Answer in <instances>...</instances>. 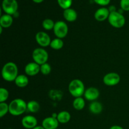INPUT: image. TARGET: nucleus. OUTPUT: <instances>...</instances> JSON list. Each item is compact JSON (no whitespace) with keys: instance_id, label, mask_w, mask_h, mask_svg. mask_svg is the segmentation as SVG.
Here are the masks:
<instances>
[{"instance_id":"obj_1","label":"nucleus","mask_w":129,"mask_h":129,"mask_svg":"<svg viewBox=\"0 0 129 129\" xmlns=\"http://www.w3.org/2000/svg\"><path fill=\"white\" fill-rule=\"evenodd\" d=\"M18 67L15 63L9 62L3 66L1 71V75L4 80L8 82L15 81L18 76Z\"/></svg>"},{"instance_id":"obj_2","label":"nucleus","mask_w":129,"mask_h":129,"mask_svg":"<svg viewBox=\"0 0 129 129\" xmlns=\"http://www.w3.org/2000/svg\"><path fill=\"white\" fill-rule=\"evenodd\" d=\"M27 110V103L21 98H16L9 104V113L13 116H19L23 114Z\"/></svg>"},{"instance_id":"obj_3","label":"nucleus","mask_w":129,"mask_h":129,"mask_svg":"<svg viewBox=\"0 0 129 129\" xmlns=\"http://www.w3.org/2000/svg\"><path fill=\"white\" fill-rule=\"evenodd\" d=\"M68 90L70 94L74 98L81 97L85 92L84 83L78 79H75L70 82L68 86Z\"/></svg>"},{"instance_id":"obj_4","label":"nucleus","mask_w":129,"mask_h":129,"mask_svg":"<svg viewBox=\"0 0 129 129\" xmlns=\"http://www.w3.org/2000/svg\"><path fill=\"white\" fill-rule=\"evenodd\" d=\"M108 22L113 27L120 28L124 26L125 23V18L124 16L118 11L110 12L108 18Z\"/></svg>"},{"instance_id":"obj_5","label":"nucleus","mask_w":129,"mask_h":129,"mask_svg":"<svg viewBox=\"0 0 129 129\" xmlns=\"http://www.w3.org/2000/svg\"><path fill=\"white\" fill-rule=\"evenodd\" d=\"M32 58L35 63L41 66L47 62L49 54L43 48H37L33 51Z\"/></svg>"},{"instance_id":"obj_6","label":"nucleus","mask_w":129,"mask_h":129,"mask_svg":"<svg viewBox=\"0 0 129 129\" xmlns=\"http://www.w3.org/2000/svg\"><path fill=\"white\" fill-rule=\"evenodd\" d=\"M54 33L57 38L63 39L66 37L68 33V25L63 21H57L55 23L54 29Z\"/></svg>"},{"instance_id":"obj_7","label":"nucleus","mask_w":129,"mask_h":129,"mask_svg":"<svg viewBox=\"0 0 129 129\" xmlns=\"http://www.w3.org/2000/svg\"><path fill=\"white\" fill-rule=\"evenodd\" d=\"M2 8L6 14L13 15L17 12L18 5L16 0H3Z\"/></svg>"},{"instance_id":"obj_8","label":"nucleus","mask_w":129,"mask_h":129,"mask_svg":"<svg viewBox=\"0 0 129 129\" xmlns=\"http://www.w3.org/2000/svg\"><path fill=\"white\" fill-rule=\"evenodd\" d=\"M103 83L108 86H113L120 81V76L116 73H110L103 77Z\"/></svg>"},{"instance_id":"obj_9","label":"nucleus","mask_w":129,"mask_h":129,"mask_svg":"<svg viewBox=\"0 0 129 129\" xmlns=\"http://www.w3.org/2000/svg\"><path fill=\"white\" fill-rule=\"evenodd\" d=\"M35 40L37 44L43 47H46L50 45L52 41L50 36L44 31L38 32L35 35Z\"/></svg>"},{"instance_id":"obj_10","label":"nucleus","mask_w":129,"mask_h":129,"mask_svg":"<svg viewBox=\"0 0 129 129\" xmlns=\"http://www.w3.org/2000/svg\"><path fill=\"white\" fill-rule=\"evenodd\" d=\"M37 120L32 115L25 116L21 120V124L24 128L33 129L37 126Z\"/></svg>"},{"instance_id":"obj_11","label":"nucleus","mask_w":129,"mask_h":129,"mask_svg":"<svg viewBox=\"0 0 129 129\" xmlns=\"http://www.w3.org/2000/svg\"><path fill=\"white\" fill-rule=\"evenodd\" d=\"M25 72L26 75L30 76H36L40 72V66L35 62H30L26 65L25 68Z\"/></svg>"},{"instance_id":"obj_12","label":"nucleus","mask_w":129,"mask_h":129,"mask_svg":"<svg viewBox=\"0 0 129 129\" xmlns=\"http://www.w3.org/2000/svg\"><path fill=\"white\" fill-rule=\"evenodd\" d=\"M59 123L57 118L49 117L43 120L42 126L45 129H57L58 128Z\"/></svg>"},{"instance_id":"obj_13","label":"nucleus","mask_w":129,"mask_h":129,"mask_svg":"<svg viewBox=\"0 0 129 129\" xmlns=\"http://www.w3.org/2000/svg\"><path fill=\"white\" fill-rule=\"evenodd\" d=\"M100 96V91L97 88L94 87H91L85 90L84 93V96L88 101L94 102L98 99Z\"/></svg>"},{"instance_id":"obj_14","label":"nucleus","mask_w":129,"mask_h":129,"mask_svg":"<svg viewBox=\"0 0 129 129\" xmlns=\"http://www.w3.org/2000/svg\"><path fill=\"white\" fill-rule=\"evenodd\" d=\"M110 11L106 8H100L94 13V18L98 21H103L109 17Z\"/></svg>"},{"instance_id":"obj_15","label":"nucleus","mask_w":129,"mask_h":129,"mask_svg":"<svg viewBox=\"0 0 129 129\" xmlns=\"http://www.w3.org/2000/svg\"><path fill=\"white\" fill-rule=\"evenodd\" d=\"M63 16L65 18L66 20L69 22H73V21H76L78 17V14L77 12L72 8H68L66 9L63 12Z\"/></svg>"},{"instance_id":"obj_16","label":"nucleus","mask_w":129,"mask_h":129,"mask_svg":"<svg viewBox=\"0 0 129 129\" xmlns=\"http://www.w3.org/2000/svg\"><path fill=\"white\" fill-rule=\"evenodd\" d=\"M13 21V20L11 15L5 14L0 18V26L3 28H8L11 26Z\"/></svg>"},{"instance_id":"obj_17","label":"nucleus","mask_w":129,"mask_h":129,"mask_svg":"<svg viewBox=\"0 0 129 129\" xmlns=\"http://www.w3.org/2000/svg\"><path fill=\"white\" fill-rule=\"evenodd\" d=\"M89 110L93 114H99L103 110V106L100 102L94 101L90 103L89 106Z\"/></svg>"},{"instance_id":"obj_18","label":"nucleus","mask_w":129,"mask_h":129,"mask_svg":"<svg viewBox=\"0 0 129 129\" xmlns=\"http://www.w3.org/2000/svg\"><path fill=\"white\" fill-rule=\"evenodd\" d=\"M71 118V114L67 111H62L59 112L57 116V119L60 123H68L70 121Z\"/></svg>"},{"instance_id":"obj_19","label":"nucleus","mask_w":129,"mask_h":129,"mask_svg":"<svg viewBox=\"0 0 129 129\" xmlns=\"http://www.w3.org/2000/svg\"><path fill=\"white\" fill-rule=\"evenodd\" d=\"M15 84L19 88L26 87L28 84V79L27 76L24 74H20L17 76L15 81Z\"/></svg>"},{"instance_id":"obj_20","label":"nucleus","mask_w":129,"mask_h":129,"mask_svg":"<svg viewBox=\"0 0 129 129\" xmlns=\"http://www.w3.org/2000/svg\"><path fill=\"white\" fill-rule=\"evenodd\" d=\"M73 106L76 110H82L85 107V101L82 97L75 98L73 101Z\"/></svg>"},{"instance_id":"obj_21","label":"nucleus","mask_w":129,"mask_h":129,"mask_svg":"<svg viewBox=\"0 0 129 129\" xmlns=\"http://www.w3.org/2000/svg\"><path fill=\"white\" fill-rule=\"evenodd\" d=\"M40 108V105L36 101L31 100L27 103V110L31 113H37L39 112Z\"/></svg>"},{"instance_id":"obj_22","label":"nucleus","mask_w":129,"mask_h":129,"mask_svg":"<svg viewBox=\"0 0 129 129\" xmlns=\"http://www.w3.org/2000/svg\"><path fill=\"white\" fill-rule=\"evenodd\" d=\"M50 46L52 49H54V50H59V49H62L64 46V42L62 41L61 39L56 38V39H54L52 40Z\"/></svg>"},{"instance_id":"obj_23","label":"nucleus","mask_w":129,"mask_h":129,"mask_svg":"<svg viewBox=\"0 0 129 129\" xmlns=\"http://www.w3.org/2000/svg\"><path fill=\"white\" fill-rule=\"evenodd\" d=\"M54 25H55V23L51 19H45L42 22L43 28L46 30H53L54 27Z\"/></svg>"},{"instance_id":"obj_24","label":"nucleus","mask_w":129,"mask_h":129,"mask_svg":"<svg viewBox=\"0 0 129 129\" xmlns=\"http://www.w3.org/2000/svg\"><path fill=\"white\" fill-rule=\"evenodd\" d=\"M57 3L59 6L65 10L70 8L73 3V0H57Z\"/></svg>"},{"instance_id":"obj_25","label":"nucleus","mask_w":129,"mask_h":129,"mask_svg":"<svg viewBox=\"0 0 129 129\" xmlns=\"http://www.w3.org/2000/svg\"><path fill=\"white\" fill-rule=\"evenodd\" d=\"M9 97V92L6 88H0V103L5 102Z\"/></svg>"},{"instance_id":"obj_26","label":"nucleus","mask_w":129,"mask_h":129,"mask_svg":"<svg viewBox=\"0 0 129 129\" xmlns=\"http://www.w3.org/2000/svg\"><path fill=\"white\" fill-rule=\"evenodd\" d=\"M8 112H9V105L5 102L0 103V117L3 118L7 114Z\"/></svg>"},{"instance_id":"obj_27","label":"nucleus","mask_w":129,"mask_h":129,"mask_svg":"<svg viewBox=\"0 0 129 129\" xmlns=\"http://www.w3.org/2000/svg\"><path fill=\"white\" fill-rule=\"evenodd\" d=\"M40 72H41L42 74L45 76L50 74V72H51V66H50V64L46 62L40 66Z\"/></svg>"},{"instance_id":"obj_28","label":"nucleus","mask_w":129,"mask_h":129,"mask_svg":"<svg viewBox=\"0 0 129 129\" xmlns=\"http://www.w3.org/2000/svg\"><path fill=\"white\" fill-rule=\"evenodd\" d=\"M120 7L123 11H129V0H120Z\"/></svg>"},{"instance_id":"obj_29","label":"nucleus","mask_w":129,"mask_h":129,"mask_svg":"<svg viewBox=\"0 0 129 129\" xmlns=\"http://www.w3.org/2000/svg\"><path fill=\"white\" fill-rule=\"evenodd\" d=\"M110 1L111 0H94V3L98 4V5H100V6H103L109 5V3H110Z\"/></svg>"},{"instance_id":"obj_30","label":"nucleus","mask_w":129,"mask_h":129,"mask_svg":"<svg viewBox=\"0 0 129 129\" xmlns=\"http://www.w3.org/2000/svg\"><path fill=\"white\" fill-rule=\"evenodd\" d=\"M109 129H123V128L119 125H113Z\"/></svg>"},{"instance_id":"obj_31","label":"nucleus","mask_w":129,"mask_h":129,"mask_svg":"<svg viewBox=\"0 0 129 129\" xmlns=\"http://www.w3.org/2000/svg\"><path fill=\"white\" fill-rule=\"evenodd\" d=\"M32 1L35 3H40L43 2L44 0H32Z\"/></svg>"},{"instance_id":"obj_32","label":"nucleus","mask_w":129,"mask_h":129,"mask_svg":"<svg viewBox=\"0 0 129 129\" xmlns=\"http://www.w3.org/2000/svg\"><path fill=\"white\" fill-rule=\"evenodd\" d=\"M33 129H45V128H44L42 126H37V127H35V128H34Z\"/></svg>"},{"instance_id":"obj_33","label":"nucleus","mask_w":129,"mask_h":129,"mask_svg":"<svg viewBox=\"0 0 129 129\" xmlns=\"http://www.w3.org/2000/svg\"><path fill=\"white\" fill-rule=\"evenodd\" d=\"M57 129H59V128H57Z\"/></svg>"}]
</instances>
